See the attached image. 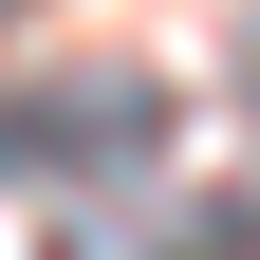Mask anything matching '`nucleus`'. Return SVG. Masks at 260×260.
<instances>
[{"label": "nucleus", "instance_id": "2", "mask_svg": "<svg viewBox=\"0 0 260 260\" xmlns=\"http://www.w3.org/2000/svg\"><path fill=\"white\" fill-rule=\"evenodd\" d=\"M242 93H260V38H242Z\"/></svg>", "mask_w": 260, "mask_h": 260}, {"label": "nucleus", "instance_id": "1", "mask_svg": "<svg viewBox=\"0 0 260 260\" xmlns=\"http://www.w3.org/2000/svg\"><path fill=\"white\" fill-rule=\"evenodd\" d=\"M168 149V93L149 75H56V93H0V186H112Z\"/></svg>", "mask_w": 260, "mask_h": 260}]
</instances>
